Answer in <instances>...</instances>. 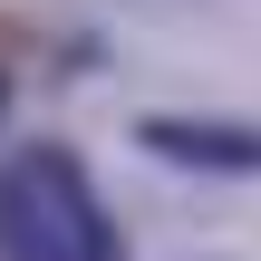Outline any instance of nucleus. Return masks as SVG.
<instances>
[{
    "instance_id": "obj_1",
    "label": "nucleus",
    "mask_w": 261,
    "mask_h": 261,
    "mask_svg": "<svg viewBox=\"0 0 261 261\" xmlns=\"http://www.w3.org/2000/svg\"><path fill=\"white\" fill-rule=\"evenodd\" d=\"M0 261H126L97 174L68 145H19L0 165Z\"/></svg>"
},
{
    "instance_id": "obj_2",
    "label": "nucleus",
    "mask_w": 261,
    "mask_h": 261,
    "mask_svg": "<svg viewBox=\"0 0 261 261\" xmlns=\"http://www.w3.org/2000/svg\"><path fill=\"white\" fill-rule=\"evenodd\" d=\"M136 145L165 165H203V174H261V126L242 116H145Z\"/></svg>"
},
{
    "instance_id": "obj_3",
    "label": "nucleus",
    "mask_w": 261,
    "mask_h": 261,
    "mask_svg": "<svg viewBox=\"0 0 261 261\" xmlns=\"http://www.w3.org/2000/svg\"><path fill=\"white\" fill-rule=\"evenodd\" d=\"M0 116H10V77H0Z\"/></svg>"
}]
</instances>
